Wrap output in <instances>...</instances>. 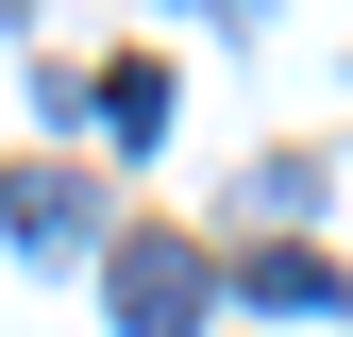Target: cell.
<instances>
[{
  "instance_id": "obj_3",
  "label": "cell",
  "mask_w": 353,
  "mask_h": 337,
  "mask_svg": "<svg viewBox=\"0 0 353 337\" xmlns=\"http://www.w3.org/2000/svg\"><path fill=\"white\" fill-rule=\"evenodd\" d=\"M0 236L68 253V236H84V186H68V168H0Z\"/></svg>"
},
{
  "instance_id": "obj_2",
  "label": "cell",
  "mask_w": 353,
  "mask_h": 337,
  "mask_svg": "<svg viewBox=\"0 0 353 337\" xmlns=\"http://www.w3.org/2000/svg\"><path fill=\"white\" fill-rule=\"evenodd\" d=\"M236 304H252V320H303V337H320V320H336V253H252V270H236Z\"/></svg>"
},
{
  "instance_id": "obj_4",
  "label": "cell",
  "mask_w": 353,
  "mask_h": 337,
  "mask_svg": "<svg viewBox=\"0 0 353 337\" xmlns=\"http://www.w3.org/2000/svg\"><path fill=\"white\" fill-rule=\"evenodd\" d=\"M84 102H101V118H118V135H135V152L168 135V68H152V51H118L101 84H84Z\"/></svg>"
},
{
  "instance_id": "obj_1",
  "label": "cell",
  "mask_w": 353,
  "mask_h": 337,
  "mask_svg": "<svg viewBox=\"0 0 353 337\" xmlns=\"http://www.w3.org/2000/svg\"><path fill=\"white\" fill-rule=\"evenodd\" d=\"M101 304H118V337H202L219 320V270H202L185 236H118L101 253Z\"/></svg>"
}]
</instances>
